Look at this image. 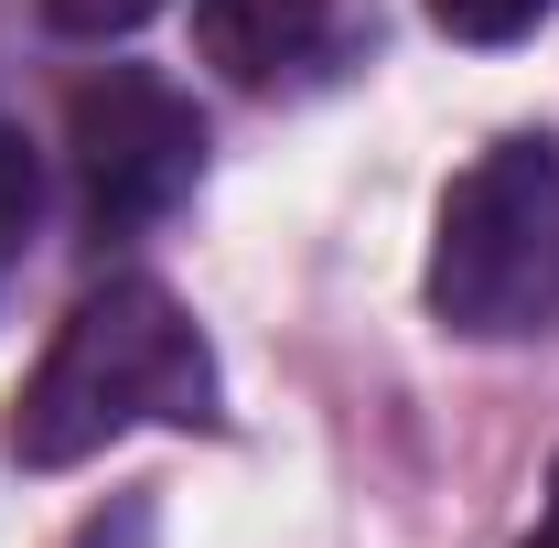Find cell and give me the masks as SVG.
I'll list each match as a JSON object with an SVG mask.
<instances>
[{
  "instance_id": "9c48e42d",
  "label": "cell",
  "mask_w": 559,
  "mask_h": 548,
  "mask_svg": "<svg viewBox=\"0 0 559 548\" xmlns=\"http://www.w3.org/2000/svg\"><path fill=\"white\" fill-rule=\"evenodd\" d=\"M516 548H559V474H549V505H538V527H527Z\"/></svg>"
},
{
  "instance_id": "6da1fadb",
  "label": "cell",
  "mask_w": 559,
  "mask_h": 548,
  "mask_svg": "<svg viewBox=\"0 0 559 548\" xmlns=\"http://www.w3.org/2000/svg\"><path fill=\"white\" fill-rule=\"evenodd\" d=\"M151 419L162 430H215L226 419L215 355L162 279H97L55 323L44 366L22 377V398L0 419V452L22 474H75V463H97L108 441H130Z\"/></svg>"
},
{
  "instance_id": "5b68a950",
  "label": "cell",
  "mask_w": 559,
  "mask_h": 548,
  "mask_svg": "<svg viewBox=\"0 0 559 548\" xmlns=\"http://www.w3.org/2000/svg\"><path fill=\"white\" fill-rule=\"evenodd\" d=\"M33 215H44V172H33V140L0 119V279H11V259H22Z\"/></svg>"
},
{
  "instance_id": "ba28073f",
  "label": "cell",
  "mask_w": 559,
  "mask_h": 548,
  "mask_svg": "<svg viewBox=\"0 0 559 548\" xmlns=\"http://www.w3.org/2000/svg\"><path fill=\"white\" fill-rule=\"evenodd\" d=\"M162 0H44V22L55 33H75V44H108V33H140Z\"/></svg>"
},
{
  "instance_id": "52a82bcc",
  "label": "cell",
  "mask_w": 559,
  "mask_h": 548,
  "mask_svg": "<svg viewBox=\"0 0 559 548\" xmlns=\"http://www.w3.org/2000/svg\"><path fill=\"white\" fill-rule=\"evenodd\" d=\"M66 548H162V505H151V495H108Z\"/></svg>"
},
{
  "instance_id": "8992f818",
  "label": "cell",
  "mask_w": 559,
  "mask_h": 548,
  "mask_svg": "<svg viewBox=\"0 0 559 548\" xmlns=\"http://www.w3.org/2000/svg\"><path fill=\"white\" fill-rule=\"evenodd\" d=\"M559 0H430V22L452 33V44H516V33H538Z\"/></svg>"
},
{
  "instance_id": "3957f363",
  "label": "cell",
  "mask_w": 559,
  "mask_h": 548,
  "mask_svg": "<svg viewBox=\"0 0 559 548\" xmlns=\"http://www.w3.org/2000/svg\"><path fill=\"white\" fill-rule=\"evenodd\" d=\"M66 151H75V205L97 237H140L194 194L205 172V119L183 86L140 65H108L66 97Z\"/></svg>"
},
{
  "instance_id": "7a4b0ae2",
  "label": "cell",
  "mask_w": 559,
  "mask_h": 548,
  "mask_svg": "<svg viewBox=\"0 0 559 548\" xmlns=\"http://www.w3.org/2000/svg\"><path fill=\"white\" fill-rule=\"evenodd\" d=\"M430 312L474 344L538 334L559 312V140L516 130L441 194L430 226Z\"/></svg>"
},
{
  "instance_id": "277c9868",
  "label": "cell",
  "mask_w": 559,
  "mask_h": 548,
  "mask_svg": "<svg viewBox=\"0 0 559 548\" xmlns=\"http://www.w3.org/2000/svg\"><path fill=\"white\" fill-rule=\"evenodd\" d=\"M194 44L215 75L280 86V75L334 55V0H194Z\"/></svg>"
}]
</instances>
